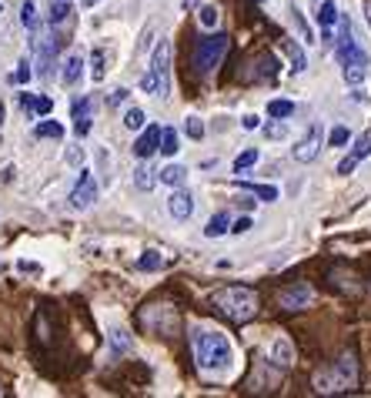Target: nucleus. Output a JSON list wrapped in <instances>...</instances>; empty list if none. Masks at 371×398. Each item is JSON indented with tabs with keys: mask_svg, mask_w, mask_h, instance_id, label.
<instances>
[{
	"mask_svg": "<svg viewBox=\"0 0 371 398\" xmlns=\"http://www.w3.org/2000/svg\"><path fill=\"white\" fill-rule=\"evenodd\" d=\"M214 308L234 325H244V321H251L258 315V295L244 285H228L214 291Z\"/></svg>",
	"mask_w": 371,
	"mask_h": 398,
	"instance_id": "nucleus-2",
	"label": "nucleus"
},
{
	"mask_svg": "<svg viewBox=\"0 0 371 398\" xmlns=\"http://www.w3.org/2000/svg\"><path fill=\"white\" fill-rule=\"evenodd\" d=\"M284 54L291 57V70H295V74H301V70H305L308 67V57H305V51H301V47L295 44V41H284Z\"/></svg>",
	"mask_w": 371,
	"mask_h": 398,
	"instance_id": "nucleus-22",
	"label": "nucleus"
},
{
	"mask_svg": "<svg viewBox=\"0 0 371 398\" xmlns=\"http://www.w3.org/2000/svg\"><path fill=\"white\" fill-rule=\"evenodd\" d=\"M80 4H84V7H94V4H100V0H80Z\"/></svg>",
	"mask_w": 371,
	"mask_h": 398,
	"instance_id": "nucleus-48",
	"label": "nucleus"
},
{
	"mask_svg": "<svg viewBox=\"0 0 371 398\" xmlns=\"http://www.w3.org/2000/svg\"><path fill=\"white\" fill-rule=\"evenodd\" d=\"M191 352H194L197 372H204L211 378L228 375L231 368H234V348H231L228 335L218 332V328L197 325L194 332H191Z\"/></svg>",
	"mask_w": 371,
	"mask_h": 398,
	"instance_id": "nucleus-1",
	"label": "nucleus"
},
{
	"mask_svg": "<svg viewBox=\"0 0 371 398\" xmlns=\"http://www.w3.org/2000/svg\"><path fill=\"white\" fill-rule=\"evenodd\" d=\"M355 167H358V161H355V157H345V161H341L338 164V174H351V171H355Z\"/></svg>",
	"mask_w": 371,
	"mask_h": 398,
	"instance_id": "nucleus-44",
	"label": "nucleus"
},
{
	"mask_svg": "<svg viewBox=\"0 0 371 398\" xmlns=\"http://www.w3.org/2000/svg\"><path fill=\"white\" fill-rule=\"evenodd\" d=\"M108 342H110V355H114V358H120V355H127L134 348L131 335L124 332V328H114V332L108 335Z\"/></svg>",
	"mask_w": 371,
	"mask_h": 398,
	"instance_id": "nucleus-19",
	"label": "nucleus"
},
{
	"mask_svg": "<svg viewBox=\"0 0 371 398\" xmlns=\"http://www.w3.org/2000/svg\"><path fill=\"white\" fill-rule=\"evenodd\" d=\"M318 392H351V388L358 385V365H355V355L345 352L335 362V365L328 368V372H321V375L315 378Z\"/></svg>",
	"mask_w": 371,
	"mask_h": 398,
	"instance_id": "nucleus-4",
	"label": "nucleus"
},
{
	"mask_svg": "<svg viewBox=\"0 0 371 398\" xmlns=\"http://www.w3.org/2000/svg\"><path fill=\"white\" fill-rule=\"evenodd\" d=\"M67 17H70V7L67 4H57L54 11H51V23H64Z\"/></svg>",
	"mask_w": 371,
	"mask_h": 398,
	"instance_id": "nucleus-40",
	"label": "nucleus"
},
{
	"mask_svg": "<svg viewBox=\"0 0 371 398\" xmlns=\"http://www.w3.org/2000/svg\"><path fill=\"white\" fill-rule=\"evenodd\" d=\"M184 177H187V167H181V164H167V167L157 171V181L167 184V188H181V184H184Z\"/></svg>",
	"mask_w": 371,
	"mask_h": 398,
	"instance_id": "nucleus-18",
	"label": "nucleus"
},
{
	"mask_svg": "<svg viewBox=\"0 0 371 398\" xmlns=\"http://www.w3.org/2000/svg\"><path fill=\"white\" fill-rule=\"evenodd\" d=\"M141 90L154 98H167L171 94V41H161L151 54V67L141 78Z\"/></svg>",
	"mask_w": 371,
	"mask_h": 398,
	"instance_id": "nucleus-3",
	"label": "nucleus"
},
{
	"mask_svg": "<svg viewBox=\"0 0 371 398\" xmlns=\"http://www.w3.org/2000/svg\"><path fill=\"white\" fill-rule=\"evenodd\" d=\"M0 11H4V4H0Z\"/></svg>",
	"mask_w": 371,
	"mask_h": 398,
	"instance_id": "nucleus-51",
	"label": "nucleus"
},
{
	"mask_svg": "<svg viewBox=\"0 0 371 398\" xmlns=\"http://www.w3.org/2000/svg\"><path fill=\"white\" fill-rule=\"evenodd\" d=\"M157 144H161V127H147V131L134 141V155L141 157V161H147L151 155H157Z\"/></svg>",
	"mask_w": 371,
	"mask_h": 398,
	"instance_id": "nucleus-13",
	"label": "nucleus"
},
{
	"mask_svg": "<svg viewBox=\"0 0 371 398\" xmlns=\"http://www.w3.org/2000/svg\"><path fill=\"white\" fill-rule=\"evenodd\" d=\"M90 67H94V70H90V78L104 80V51H94V54H90Z\"/></svg>",
	"mask_w": 371,
	"mask_h": 398,
	"instance_id": "nucleus-36",
	"label": "nucleus"
},
{
	"mask_svg": "<svg viewBox=\"0 0 371 398\" xmlns=\"http://www.w3.org/2000/svg\"><path fill=\"white\" fill-rule=\"evenodd\" d=\"M231 231H234V234H244V231H251V218H238V221L231 224Z\"/></svg>",
	"mask_w": 371,
	"mask_h": 398,
	"instance_id": "nucleus-42",
	"label": "nucleus"
},
{
	"mask_svg": "<svg viewBox=\"0 0 371 398\" xmlns=\"http://www.w3.org/2000/svg\"><path fill=\"white\" fill-rule=\"evenodd\" d=\"M21 23L27 27V31H37V23H41V21H37V7H33L31 0L21 7Z\"/></svg>",
	"mask_w": 371,
	"mask_h": 398,
	"instance_id": "nucleus-32",
	"label": "nucleus"
},
{
	"mask_svg": "<svg viewBox=\"0 0 371 398\" xmlns=\"http://www.w3.org/2000/svg\"><path fill=\"white\" fill-rule=\"evenodd\" d=\"M315 301V291H311V285H305V281H298V285H288L278 295V305H281L284 311H301L308 308Z\"/></svg>",
	"mask_w": 371,
	"mask_h": 398,
	"instance_id": "nucleus-9",
	"label": "nucleus"
},
{
	"mask_svg": "<svg viewBox=\"0 0 371 398\" xmlns=\"http://www.w3.org/2000/svg\"><path fill=\"white\" fill-rule=\"evenodd\" d=\"M70 121H74V134H77V137H88V134H90V124H94V100H90V98L74 100Z\"/></svg>",
	"mask_w": 371,
	"mask_h": 398,
	"instance_id": "nucleus-10",
	"label": "nucleus"
},
{
	"mask_svg": "<svg viewBox=\"0 0 371 398\" xmlns=\"http://www.w3.org/2000/svg\"><path fill=\"white\" fill-rule=\"evenodd\" d=\"M157 151L164 157H174L181 151V144H177V131L174 127H161V144H157Z\"/></svg>",
	"mask_w": 371,
	"mask_h": 398,
	"instance_id": "nucleus-20",
	"label": "nucleus"
},
{
	"mask_svg": "<svg viewBox=\"0 0 371 398\" xmlns=\"http://www.w3.org/2000/svg\"><path fill=\"white\" fill-rule=\"evenodd\" d=\"M0 124H4V104H0Z\"/></svg>",
	"mask_w": 371,
	"mask_h": 398,
	"instance_id": "nucleus-50",
	"label": "nucleus"
},
{
	"mask_svg": "<svg viewBox=\"0 0 371 398\" xmlns=\"http://www.w3.org/2000/svg\"><path fill=\"white\" fill-rule=\"evenodd\" d=\"M351 157H355L358 164L371 157V131H365V134L358 137V141H355V147H351Z\"/></svg>",
	"mask_w": 371,
	"mask_h": 398,
	"instance_id": "nucleus-27",
	"label": "nucleus"
},
{
	"mask_svg": "<svg viewBox=\"0 0 371 398\" xmlns=\"http://www.w3.org/2000/svg\"><path fill=\"white\" fill-rule=\"evenodd\" d=\"M295 114V100H268V117H278V121H284V117H291Z\"/></svg>",
	"mask_w": 371,
	"mask_h": 398,
	"instance_id": "nucleus-24",
	"label": "nucleus"
},
{
	"mask_svg": "<svg viewBox=\"0 0 371 398\" xmlns=\"http://www.w3.org/2000/svg\"><path fill=\"white\" fill-rule=\"evenodd\" d=\"M197 21H201V27H208V31H214L221 21V11L214 7V4H204L201 11H197Z\"/></svg>",
	"mask_w": 371,
	"mask_h": 398,
	"instance_id": "nucleus-26",
	"label": "nucleus"
},
{
	"mask_svg": "<svg viewBox=\"0 0 371 398\" xmlns=\"http://www.w3.org/2000/svg\"><path fill=\"white\" fill-rule=\"evenodd\" d=\"M167 211H171V218H177V221H187V218L194 214V198H191L187 191H174V194L167 198Z\"/></svg>",
	"mask_w": 371,
	"mask_h": 398,
	"instance_id": "nucleus-11",
	"label": "nucleus"
},
{
	"mask_svg": "<svg viewBox=\"0 0 371 398\" xmlns=\"http://www.w3.org/2000/svg\"><path fill=\"white\" fill-rule=\"evenodd\" d=\"M315 21H318V27L325 31V41H331V27L338 23V7H335V0H321V4H318Z\"/></svg>",
	"mask_w": 371,
	"mask_h": 398,
	"instance_id": "nucleus-14",
	"label": "nucleus"
},
{
	"mask_svg": "<svg viewBox=\"0 0 371 398\" xmlns=\"http://www.w3.org/2000/svg\"><path fill=\"white\" fill-rule=\"evenodd\" d=\"M124 100H127V90L117 88V90H114V94L108 98V104H124Z\"/></svg>",
	"mask_w": 371,
	"mask_h": 398,
	"instance_id": "nucleus-45",
	"label": "nucleus"
},
{
	"mask_svg": "<svg viewBox=\"0 0 371 398\" xmlns=\"http://www.w3.org/2000/svg\"><path fill=\"white\" fill-rule=\"evenodd\" d=\"M365 21H368V27H371V0H365Z\"/></svg>",
	"mask_w": 371,
	"mask_h": 398,
	"instance_id": "nucleus-47",
	"label": "nucleus"
},
{
	"mask_svg": "<svg viewBox=\"0 0 371 398\" xmlns=\"http://www.w3.org/2000/svg\"><path fill=\"white\" fill-rule=\"evenodd\" d=\"M241 127H244V131H258V127H261V117H258V114H248V117L241 121Z\"/></svg>",
	"mask_w": 371,
	"mask_h": 398,
	"instance_id": "nucleus-41",
	"label": "nucleus"
},
{
	"mask_svg": "<svg viewBox=\"0 0 371 398\" xmlns=\"http://www.w3.org/2000/svg\"><path fill=\"white\" fill-rule=\"evenodd\" d=\"M321 141H325V131H321V124H311L305 137L295 144V161H298V164H311V161L321 155Z\"/></svg>",
	"mask_w": 371,
	"mask_h": 398,
	"instance_id": "nucleus-8",
	"label": "nucleus"
},
{
	"mask_svg": "<svg viewBox=\"0 0 371 398\" xmlns=\"http://www.w3.org/2000/svg\"><path fill=\"white\" fill-rule=\"evenodd\" d=\"M228 33H211V37H204V41H197L194 47V70L201 74V78H208V74H214L221 67V61H224V54H228Z\"/></svg>",
	"mask_w": 371,
	"mask_h": 398,
	"instance_id": "nucleus-5",
	"label": "nucleus"
},
{
	"mask_svg": "<svg viewBox=\"0 0 371 398\" xmlns=\"http://www.w3.org/2000/svg\"><path fill=\"white\" fill-rule=\"evenodd\" d=\"M17 268H21L23 275H27V271H41V268H37V265H31V261H21V265H17Z\"/></svg>",
	"mask_w": 371,
	"mask_h": 398,
	"instance_id": "nucleus-46",
	"label": "nucleus"
},
{
	"mask_svg": "<svg viewBox=\"0 0 371 398\" xmlns=\"http://www.w3.org/2000/svg\"><path fill=\"white\" fill-rule=\"evenodd\" d=\"M258 4H264V0H258Z\"/></svg>",
	"mask_w": 371,
	"mask_h": 398,
	"instance_id": "nucleus-52",
	"label": "nucleus"
},
{
	"mask_svg": "<svg viewBox=\"0 0 371 398\" xmlns=\"http://www.w3.org/2000/svg\"><path fill=\"white\" fill-rule=\"evenodd\" d=\"M141 325L151 328V332L171 335L177 328V315H174V308H167V305H147V308L141 311Z\"/></svg>",
	"mask_w": 371,
	"mask_h": 398,
	"instance_id": "nucleus-7",
	"label": "nucleus"
},
{
	"mask_svg": "<svg viewBox=\"0 0 371 398\" xmlns=\"http://www.w3.org/2000/svg\"><path fill=\"white\" fill-rule=\"evenodd\" d=\"M258 157H261V155H258L254 147H248V151H241V155L234 157V171L241 174V171H248V167H254V164H258Z\"/></svg>",
	"mask_w": 371,
	"mask_h": 398,
	"instance_id": "nucleus-30",
	"label": "nucleus"
},
{
	"mask_svg": "<svg viewBox=\"0 0 371 398\" xmlns=\"http://www.w3.org/2000/svg\"><path fill=\"white\" fill-rule=\"evenodd\" d=\"M194 4H197V0H184V7H194Z\"/></svg>",
	"mask_w": 371,
	"mask_h": 398,
	"instance_id": "nucleus-49",
	"label": "nucleus"
},
{
	"mask_svg": "<svg viewBox=\"0 0 371 398\" xmlns=\"http://www.w3.org/2000/svg\"><path fill=\"white\" fill-rule=\"evenodd\" d=\"M271 362L278 368H291V365H295V345L288 342L284 335H278V338L271 342Z\"/></svg>",
	"mask_w": 371,
	"mask_h": 398,
	"instance_id": "nucleus-12",
	"label": "nucleus"
},
{
	"mask_svg": "<svg viewBox=\"0 0 371 398\" xmlns=\"http://www.w3.org/2000/svg\"><path fill=\"white\" fill-rule=\"evenodd\" d=\"M31 74H33L31 64H27V61H21V64H17V70L11 74V80H14V84H27V80H31Z\"/></svg>",
	"mask_w": 371,
	"mask_h": 398,
	"instance_id": "nucleus-37",
	"label": "nucleus"
},
{
	"mask_svg": "<svg viewBox=\"0 0 371 398\" xmlns=\"http://www.w3.org/2000/svg\"><path fill=\"white\" fill-rule=\"evenodd\" d=\"M33 134H37V137H54V141H61V137H64V124H57V121H41L37 127H33Z\"/></svg>",
	"mask_w": 371,
	"mask_h": 398,
	"instance_id": "nucleus-28",
	"label": "nucleus"
},
{
	"mask_svg": "<svg viewBox=\"0 0 371 398\" xmlns=\"http://www.w3.org/2000/svg\"><path fill=\"white\" fill-rule=\"evenodd\" d=\"M348 141H351V131L345 127V124H338V127H331V134H328V144H331V147H345Z\"/></svg>",
	"mask_w": 371,
	"mask_h": 398,
	"instance_id": "nucleus-31",
	"label": "nucleus"
},
{
	"mask_svg": "<svg viewBox=\"0 0 371 398\" xmlns=\"http://www.w3.org/2000/svg\"><path fill=\"white\" fill-rule=\"evenodd\" d=\"M21 108L23 111L37 114V117H47V114L54 111V100L51 98H33V94H21Z\"/></svg>",
	"mask_w": 371,
	"mask_h": 398,
	"instance_id": "nucleus-16",
	"label": "nucleus"
},
{
	"mask_svg": "<svg viewBox=\"0 0 371 398\" xmlns=\"http://www.w3.org/2000/svg\"><path fill=\"white\" fill-rule=\"evenodd\" d=\"M37 338H41V342H51V335H47V318H44V315H37Z\"/></svg>",
	"mask_w": 371,
	"mask_h": 398,
	"instance_id": "nucleus-43",
	"label": "nucleus"
},
{
	"mask_svg": "<svg viewBox=\"0 0 371 398\" xmlns=\"http://www.w3.org/2000/svg\"><path fill=\"white\" fill-rule=\"evenodd\" d=\"M124 127L141 131V127H144V111H141V108H127V111H124Z\"/></svg>",
	"mask_w": 371,
	"mask_h": 398,
	"instance_id": "nucleus-33",
	"label": "nucleus"
},
{
	"mask_svg": "<svg viewBox=\"0 0 371 398\" xmlns=\"http://www.w3.org/2000/svg\"><path fill=\"white\" fill-rule=\"evenodd\" d=\"M228 231H231L228 211H218V214L208 221V228H204V234H208V238H221V234H228Z\"/></svg>",
	"mask_w": 371,
	"mask_h": 398,
	"instance_id": "nucleus-21",
	"label": "nucleus"
},
{
	"mask_svg": "<svg viewBox=\"0 0 371 398\" xmlns=\"http://www.w3.org/2000/svg\"><path fill=\"white\" fill-rule=\"evenodd\" d=\"M70 208L74 211H88L94 201H98V181L90 174L88 167H80V177L74 181V188H70Z\"/></svg>",
	"mask_w": 371,
	"mask_h": 398,
	"instance_id": "nucleus-6",
	"label": "nucleus"
},
{
	"mask_svg": "<svg viewBox=\"0 0 371 398\" xmlns=\"http://www.w3.org/2000/svg\"><path fill=\"white\" fill-rule=\"evenodd\" d=\"M291 21H295V27H298V31H301V37H305L308 44H311V27H308V23H305V17H301V11H298V7H295V11H291Z\"/></svg>",
	"mask_w": 371,
	"mask_h": 398,
	"instance_id": "nucleus-38",
	"label": "nucleus"
},
{
	"mask_svg": "<svg viewBox=\"0 0 371 398\" xmlns=\"http://www.w3.org/2000/svg\"><path fill=\"white\" fill-rule=\"evenodd\" d=\"M241 188L258 194L261 201H278V188H274V184H251V181H241Z\"/></svg>",
	"mask_w": 371,
	"mask_h": 398,
	"instance_id": "nucleus-25",
	"label": "nucleus"
},
{
	"mask_svg": "<svg viewBox=\"0 0 371 398\" xmlns=\"http://www.w3.org/2000/svg\"><path fill=\"white\" fill-rule=\"evenodd\" d=\"M80 74H84V57H80V54H67L64 57V70H61V80H64V84H77V80H80Z\"/></svg>",
	"mask_w": 371,
	"mask_h": 398,
	"instance_id": "nucleus-17",
	"label": "nucleus"
},
{
	"mask_svg": "<svg viewBox=\"0 0 371 398\" xmlns=\"http://www.w3.org/2000/svg\"><path fill=\"white\" fill-rule=\"evenodd\" d=\"M161 265H164V258L157 251H144L137 258V271H161Z\"/></svg>",
	"mask_w": 371,
	"mask_h": 398,
	"instance_id": "nucleus-29",
	"label": "nucleus"
},
{
	"mask_svg": "<svg viewBox=\"0 0 371 398\" xmlns=\"http://www.w3.org/2000/svg\"><path fill=\"white\" fill-rule=\"evenodd\" d=\"M341 78H345V84H351V88H361V84L368 80V64H365V61H348V64H341Z\"/></svg>",
	"mask_w": 371,
	"mask_h": 398,
	"instance_id": "nucleus-15",
	"label": "nucleus"
},
{
	"mask_svg": "<svg viewBox=\"0 0 371 398\" xmlns=\"http://www.w3.org/2000/svg\"><path fill=\"white\" fill-rule=\"evenodd\" d=\"M134 184H137V191H151L157 184V171L151 164H141L134 171Z\"/></svg>",
	"mask_w": 371,
	"mask_h": 398,
	"instance_id": "nucleus-23",
	"label": "nucleus"
},
{
	"mask_svg": "<svg viewBox=\"0 0 371 398\" xmlns=\"http://www.w3.org/2000/svg\"><path fill=\"white\" fill-rule=\"evenodd\" d=\"M264 134H268L271 141H284V137H288V124H281L278 117H271V124L264 127Z\"/></svg>",
	"mask_w": 371,
	"mask_h": 398,
	"instance_id": "nucleus-35",
	"label": "nucleus"
},
{
	"mask_svg": "<svg viewBox=\"0 0 371 398\" xmlns=\"http://www.w3.org/2000/svg\"><path fill=\"white\" fill-rule=\"evenodd\" d=\"M184 134L191 137V141H201V137H204V124H201V117L191 114V117L184 121Z\"/></svg>",
	"mask_w": 371,
	"mask_h": 398,
	"instance_id": "nucleus-34",
	"label": "nucleus"
},
{
	"mask_svg": "<svg viewBox=\"0 0 371 398\" xmlns=\"http://www.w3.org/2000/svg\"><path fill=\"white\" fill-rule=\"evenodd\" d=\"M84 161H88L84 147H70V151H67V164L70 167H84Z\"/></svg>",
	"mask_w": 371,
	"mask_h": 398,
	"instance_id": "nucleus-39",
	"label": "nucleus"
}]
</instances>
